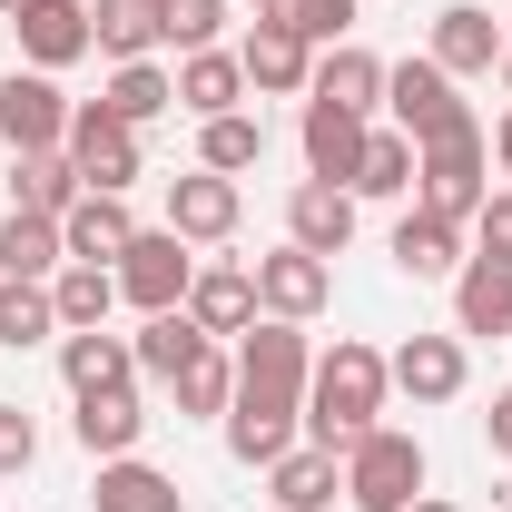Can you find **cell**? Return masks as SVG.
Segmentation results:
<instances>
[{
	"label": "cell",
	"mask_w": 512,
	"mask_h": 512,
	"mask_svg": "<svg viewBox=\"0 0 512 512\" xmlns=\"http://www.w3.org/2000/svg\"><path fill=\"white\" fill-rule=\"evenodd\" d=\"M306 375H316L306 325L256 316L247 335H237V404H227V453H237V463L296 453V434H306Z\"/></svg>",
	"instance_id": "6da1fadb"
},
{
	"label": "cell",
	"mask_w": 512,
	"mask_h": 512,
	"mask_svg": "<svg viewBox=\"0 0 512 512\" xmlns=\"http://www.w3.org/2000/svg\"><path fill=\"white\" fill-rule=\"evenodd\" d=\"M384 394H394V375H384L375 345H355V335H335L316 355V375H306V444L345 453L355 434H375L384 424Z\"/></svg>",
	"instance_id": "7a4b0ae2"
},
{
	"label": "cell",
	"mask_w": 512,
	"mask_h": 512,
	"mask_svg": "<svg viewBox=\"0 0 512 512\" xmlns=\"http://www.w3.org/2000/svg\"><path fill=\"white\" fill-rule=\"evenodd\" d=\"M483 178H493V128L483 119H463V128H444V138L414 148V207H434L453 227H473V207L493 197Z\"/></svg>",
	"instance_id": "3957f363"
},
{
	"label": "cell",
	"mask_w": 512,
	"mask_h": 512,
	"mask_svg": "<svg viewBox=\"0 0 512 512\" xmlns=\"http://www.w3.org/2000/svg\"><path fill=\"white\" fill-rule=\"evenodd\" d=\"M414 493H424V444L404 424H375L345 444V503L355 512H404Z\"/></svg>",
	"instance_id": "277c9868"
},
{
	"label": "cell",
	"mask_w": 512,
	"mask_h": 512,
	"mask_svg": "<svg viewBox=\"0 0 512 512\" xmlns=\"http://www.w3.org/2000/svg\"><path fill=\"white\" fill-rule=\"evenodd\" d=\"M109 276H119V296L138 306V316H168V306H188L197 256H188V237H178V227H138V237H128V256L109 266Z\"/></svg>",
	"instance_id": "5b68a950"
},
{
	"label": "cell",
	"mask_w": 512,
	"mask_h": 512,
	"mask_svg": "<svg viewBox=\"0 0 512 512\" xmlns=\"http://www.w3.org/2000/svg\"><path fill=\"white\" fill-rule=\"evenodd\" d=\"M384 109H394V128L424 148V138H444V128H463L473 109L453 99V69L434 60V50H414V60H394L384 69Z\"/></svg>",
	"instance_id": "8992f818"
},
{
	"label": "cell",
	"mask_w": 512,
	"mask_h": 512,
	"mask_svg": "<svg viewBox=\"0 0 512 512\" xmlns=\"http://www.w3.org/2000/svg\"><path fill=\"white\" fill-rule=\"evenodd\" d=\"M69 168H79V188H109V197H128L138 178H148V158H138V128H119L99 99L89 109H69Z\"/></svg>",
	"instance_id": "52a82bcc"
},
{
	"label": "cell",
	"mask_w": 512,
	"mask_h": 512,
	"mask_svg": "<svg viewBox=\"0 0 512 512\" xmlns=\"http://www.w3.org/2000/svg\"><path fill=\"white\" fill-rule=\"evenodd\" d=\"M0 138H10V158H40V148L69 138V99L50 69H10L0 79Z\"/></svg>",
	"instance_id": "ba28073f"
},
{
	"label": "cell",
	"mask_w": 512,
	"mask_h": 512,
	"mask_svg": "<svg viewBox=\"0 0 512 512\" xmlns=\"http://www.w3.org/2000/svg\"><path fill=\"white\" fill-rule=\"evenodd\" d=\"M237 69H247L256 99H296V89H316V50L286 30V10H256L247 50H237Z\"/></svg>",
	"instance_id": "9c48e42d"
},
{
	"label": "cell",
	"mask_w": 512,
	"mask_h": 512,
	"mask_svg": "<svg viewBox=\"0 0 512 512\" xmlns=\"http://www.w3.org/2000/svg\"><path fill=\"white\" fill-rule=\"evenodd\" d=\"M325 296H335V266H325V256H306V247L256 256V316L306 325V316H325Z\"/></svg>",
	"instance_id": "30bf717a"
},
{
	"label": "cell",
	"mask_w": 512,
	"mask_h": 512,
	"mask_svg": "<svg viewBox=\"0 0 512 512\" xmlns=\"http://www.w3.org/2000/svg\"><path fill=\"white\" fill-rule=\"evenodd\" d=\"M384 375H394V394H414V404H453L473 384V355H463V335H404L384 355Z\"/></svg>",
	"instance_id": "8fae6325"
},
{
	"label": "cell",
	"mask_w": 512,
	"mask_h": 512,
	"mask_svg": "<svg viewBox=\"0 0 512 512\" xmlns=\"http://www.w3.org/2000/svg\"><path fill=\"white\" fill-rule=\"evenodd\" d=\"M237 217H247L237 178H217V168H188V178H168V227H178L188 247H217V237H237Z\"/></svg>",
	"instance_id": "7c38bea8"
},
{
	"label": "cell",
	"mask_w": 512,
	"mask_h": 512,
	"mask_svg": "<svg viewBox=\"0 0 512 512\" xmlns=\"http://www.w3.org/2000/svg\"><path fill=\"white\" fill-rule=\"evenodd\" d=\"M20 60L30 69H69V60H89L99 40H89V0H20Z\"/></svg>",
	"instance_id": "4fadbf2b"
},
{
	"label": "cell",
	"mask_w": 512,
	"mask_h": 512,
	"mask_svg": "<svg viewBox=\"0 0 512 512\" xmlns=\"http://www.w3.org/2000/svg\"><path fill=\"white\" fill-rule=\"evenodd\" d=\"M286 247H306V256H345V247H355V188L306 178V188L286 197Z\"/></svg>",
	"instance_id": "5bb4252c"
},
{
	"label": "cell",
	"mask_w": 512,
	"mask_h": 512,
	"mask_svg": "<svg viewBox=\"0 0 512 512\" xmlns=\"http://www.w3.org/2000/svg\"><path fill=\"white\" fill-rule=\"evenodd\" d=\"M69 434L89 444V463H119V453H138V434H148V404H138V384H99V394H79Z\"/></svg>",
	"instance_id": "9a60e30c"
},
{
	"label": "cell",
	"mask_w": 512,
	"mask_h": 512,
	"mask_svg": "<svg viewBox=\"0 0 512 512\" xmlns=\"http://www.w3.org/2000/svg\"><path fill=\"white\" fill-rule=\"evenodd\" d=\"M503 20L483 10V0H453V10H434V60L453 69V79H483V69H503Z\"/></svg>",
	"instance_id": "2e32d148"
},
{
	"label": "cell",
	"mask_w": 512,
	"mask_h": 512,
	"mask_svg": "<svg viewBox=\"0 0 512 512\" xmlns=\"http://www.w3.org/2000/svg\"><path fill=\"white\" fill-rule=\"evenodd\" d=\"M128 237H138V217H128V197H109V188H79V207L60 217V247L79 256V266H119Z\"/></svg>",
	"instance_id": "e0dca14e"
},
{
	"label": "cell",
	"mask_w": 512,
	"mask_h": 512,
	"mask_svg": "<svg viewBox=\"0 0 512 512\" xmlns=\"http://www.w3.org/2000/svg\"><path fill=\"white\" fill-rule=\"evenodd\" d=\"M453 335H512V256H463V276H453Z\"/></svg>",
	"instance_id": "ac0fdd59"
},
{
	"label": "cell",
	"mask_w": 512,
	"mask_h": 512,
	"mask_svg": "<svg viewBox=\"0 0 512 512\" xmlns=\"http://www.w3.org/2000/svg\"><path fill=\"white\" fill-rule=\"evenodd\" d=\"M394 266H404L414 286L463 276V227H453V217H434V207H404V217H394Z\"/></svg>",
	"instance_id": "d6986e66"
},
{
	"label": "cell",
	"mask_w": 512,
	"mask_h": 512,
	"mask_svg": "<svg viewBox=\"0 0 512 512\" xmlns=\"http://www.w3.org/2000/svg\"><path fill=\"white\" fill-rule=\"evenodd\" d=\"M266 493H276V512H325L345 493V453H325V444L276 453V463H266Z\"/></svg>",
	"instance_id": "ffe728a7"
},
{
	"label": "cell",
	"mask_w": 512,
	"mask_h": 512,
	"mask_svg": "<svg viewBox=\"0 0 512 512\" xmlns=\"http://www.w3.org/2000/svg\"><path fill=\"white\" fill-rule=\"evenodd\" d=\"M69 266V247H60V217H0V286H50Z\"/></svg>",
	"instance_id": "44dd1931"
},
{
	"label": "cell",
	"mask_w": 512,
	"mask_h": 512,
	"mask_svg": "<svg viewBox=\"0 0 512 512\" xmlns=\"http://www.w3.org/2000/svg\"><path fill=\"white\" fill-rule=\"evenodd\" d=\"M365 128L375 119H355V109H335V99H306V178H355V158H365Z\"/></svg>",
	"instance_id": "7402d4cb"
},
{
	"label": "cell",
	"mask_w": 512,
	"mask_h": 512,
	"mask_svg": "<svg viewBox=\"0 0 512 512\" xmlns=\"http://www.w3.org/2000/svg\"><path fill=\"white\" fill-rule=\"evenodd\" d=\"M188 316H197V335H247L256 325V266H197Z\"/></svg>",
	"instance_id": "603a6c76"
},
{
	"label": "cell",
	"mask_w": 512,
	"mask_h": 512,
	"mask_svg": "<svg viewBox=\"0 0 512 512\" xmlns=\"http://www.w3.org/2000/svg\"><path fill=\"white\" fill-rule=\"evenodd\" d=\"M197 345H217V335H197L188 306H168V316H148L138 335H128V355H138V375H148V384H178L197 365Z\"/></svg>",
	"instance_id": "cb8c5ba5"
},
{
	"label": "cell",
	"mask_w": 512,
	"mask_h": 512,
	"mask_svg": "<svg viewBox=\"0 0 512 512\" xmlns=\"http://www.w3.org/2000/svg\"><path fill=\"white\" fill-rule=\"evenodd\" d=\"M89 503H99V512H188V493H178V483H168L158 463H138V453H119V463H99Z\"/></svg>",
	"instance_id": "d4e9b609"
},
{
	"label": "cell",
	"mask_w": 512,
	"mask_h": 512,
	"mask_svg": "<svg viewBox=\"0 0 512 512\" xmlns=\"http://www.w3.org/2000/svg\"><path fill=\"white\" fill-rule=\"evenodd\" d=\"M306 99H335V109L375 119V109H384V60H375V50H355V40H335V50L316 60V89H306Z\"/></svg>",
	"instance_id": "484cf974"
},
{
	"label": "cell",
	"mask_w": 512,
	"mask_h": 512,
	"mask_svg": "<svg viewBox=\"0 0 512 512\" xmlns=\"http://www.w3.org/2000/svg\"><path fill=\"white\" fill-rule=\"evenodd\" d=\"M237 99H247L237 50H188V60H178V109H188V119H227Z\"/></svg>",
	"instance_id": "4316f807"
},
{
	"label": "cell",
	"mask_w": 512,
	"mask_h": 512,
	"mask_svg": "<svg viewBox=\"0 0 512 512\" xmlns=\"http://www.w3.org/2000/svg\"><path fill=\"white\" fill-rule=\"evenodd\" d=\"M10 207H20V217H69V207H79V168H69V148L10 158Z\"/></svg>",
	"instance_id": "83f0119b"
},
{
	"label": "cell",
	"mask_w": 512,
	"mask_h": 512,
	"mask_svg": "<svg viewBox=\"0 0 512 512\" xmlns=\"http://www.w3.org/2000/svg\"><path fill=\"white\" fill-rule=\"evenodd\" d=\"M60 375H69V394H99V384H128V375H138V355H128V335L89 325V335H60Z\"/></svg>",
	"instance_id": "f1b7e54d"
},
{
	"label": "cell",
	"mask_w": 512,
	"mask_h": 512,
	"mask_svg": "<svg viewBox=\"0 0 512 512\" xmlns=\"http://www.w3.org/2000/svg\"><path fill=\"white\" fill-rule=\"evenodd\" d=\"M50 306H60V335H89V325H109V306H119V276L69 256L60 276H50Z\"/></svg>",
	"instance_id": "f546056e"
},
{
	"label": "cell",
	"mask_w": 512,
	"mask_h": 512,
	"mask_svg": "<svg viewBox=\"0 0 512 512\" xmlns=\"http://www.w3.org/2000/svg\"><path fill=\"white\" fill-rule=\"evenodd\" d=\"M99 109H109L119 128H148V119H168V109H178V79H168L158 60H119V79H109V99H99Z\"/></svg>",
	"instance_id": "4dcf8cb0"
},
{
	"label": "cell",
	"mask_w": 512,
	"mask_h": 512,
	"mask_svg": "<svg viewBox=\"0 0 512 512\" xmlns=\"http://www.w3.org/2000/svg\"><path fill=\"white\" fill-rule=\"evenodd\" d=\"M89 40L109 60H148L168 30H158V0H89Z\"/></svg>",
	"instance_id": "1f68e13d"
},
{
	"label": "cell",
	"mask_w": 512,
	"mask_h": 512,
	"mask_svg": "<svg viewBox=\"0 0 512 512\" xmlns=\"http://www.w3.org/2000/svg\"><path fill=\"white\" fill-rule=\"evenodd\" d=\"M256 158H266V128L247 109H227V119H197V168H217V178H247Z\"/></svg>",
	"instance_id": "d6a6232c"
},
{
	"label": "cell",
	"mask_w": 512,
	"mask_h": 512,
	"mask_svg": "<svg viewBox=\"0 0 512 512\" xmlns=\"http://www.w3.org/2000/svg\"><path fill=\"white\" fill-rule=\"evenodd\" d=\"M345 188L355 197H404L414 188V138H404V128H365V158H355Z\"/></svg>",
	"instance_id": "836d02e7"
},
{
	"label": "cell",
	"mask_w": 512,
	"mask_h": 512,
	"mask_svg": "<svg viewBox=\"0 0 512 512\" xmlns=\"http://www.w3.org/2000/svg\"><path fill=\"white\" fill-rule=\"evenodd\" d=\"M168 394H178V414H227V404H237V355L197 345V365H188L178 384H168Z\"/></svg>",
	"instance_id": "e575fe53"
},
{
	"label": "cell",
	"mask_w": 512,
	"mask_h": 512,
	"mask_svg": "<svg viewBox=\"0 0 512 512\" xmlns=\"http://www.w3.org/2000/svg\"><path fill=\"white\" fill-rule=\"evenodd\" d=\"M60 335V306H50V286H0V345L20 355V345H50Z\"/></svg>",
	"instance_id": "d590c367"
},
{
	"label": "cell",
	"mask_w": 512,
	"mask_h": 512,
	"mask_svg": "<svg viewBox=\"0 0 512 512\" xmlns=\"http://www.w3.org/2000/svg\"><path fill=\"white\" fill-rule=\"evenodd\" d=\"M158 30L178 40V60H188V50H217V30H227V0H158Z\"/></svg>",
	"instance_id": "8d00e7d4"
},
{
	"label": "cell",
	"mask_w": 512,
	"mask_h": 512,
	"mask_svg": "<svg viewBox=\"0 0 512 512\" xmlns=\"http://www.w3.org/2000/svg\"><path fill=\"white\" fill-rule=\"evenodd\" d=\"M286 30L316 50V40H345L355 30V0H286Z\"/></svg>",
	"instance_id": "74e56055"
},
{
	"label": "cell",
	"mask_w": 512,
	"mask_h": 512,
	"mask_svg": "<svg viewBox=\"0 0 512 512\" xmlns=\"http://www.w3.org/2000/svg\"><path fill=\"white\" fill-rule=\"evenodd\" d=\"M30 463H40V424H30L20 404H0V483H10V473H30Z\"/></svg>",
	"instance_id": "f35d334b"
},
{
	"label": "cell",
	"mask_w": 512,
	"mask_h": 512,
	"mask_svg": "<svg viewBox=\"0 0 512 512\" xmlns=\"http://www.w3.org/2000/svg\"><path fill=\"white\" fill-rule=\"evenodd\" d=\"M473 256H512V188H493L473 207Z\"/></svg>",
	"instance_id": "ab89813d"
},
{
	"label": "cell",
	"mask_w": 512,
	"mask_h": 512,
	"mask_svg": "<svg viewBox=\"0 0 512 512\" xmlns=\"http://www.w3.org/2000/svg\"><path fill=\"white\" fill-rule=\"evenodd\" d=\"M483 434H493V453H512V394H493V414H483Z\"/></svg>",
	"instance_id": "60d3db41"
},
{
	"label": "cell",
	"mask_w": 512,
	"mask_h": 512,
	"mask_svg": "<svg viewBox=\"0 0 512 512\" xmlns=\"http://www.w3.org/2000/svg\"><path fill=\"white\" fill-rule=\"evenodd\" d=\"M493 158H503V178H512V109L493 119Z\"/></svg>",
	"instance_id": "b9f144b4"
},
{
	"label": "cell",
	"mask_w": 512,
	"mask_h": 512,
	"mask_svg": "<svg viewBox=\"0 0 512 512\" xmlns=\"http://www.w3.org/2000/svg\"><path fill=\"white\" fill-rule=\"evenodd\" d=\"M404 512H463V503H444V493H414V503H404Z\"/></svg>",
	"instance_id": "7bdbcfd3"
},
{
	"label": "cell",
	"mask_w": 512,
	"mask_h": 512,
	"mask_svg": "<svg viewBox=\"0 0 512 512\" xmlns=\"http://www.w3.org/2000/svg\"><path fill=\"white\" fill-rule=\"evenodd\" d=\"M503 89H512V40H503Z\"/></svg>",
	"instance_id": "ee69618b"
},
{
	"label": "cell",
	"mask_w": 512,
	"mask_h": 512,
	"mask_svg": "<svg viewBox=\"0 0 512 512\" xmlns=\"http://www.w3.org/2000/svg\"><path fill=\"white\" fill-rule=\"evenodd\" d=\"M0 20H20V0H0Z\"/></svg>",
	"instance_id": "f6af8a7d"
},
{
	"label": "cell",
	"mask_w": 512,
	"mask_h": 512,
	"mask_svg": "<svg viewBox=\"0 0 512 512\" xmlns=\"http://www.w3.org/2000/svg\"><path fill=\"white\" fill-rule=\"evenodd\" d=\"M256 10H286V0H256Z\"/></svg>",
	"instance_id": "bcb514c9"
}]
</instances>
